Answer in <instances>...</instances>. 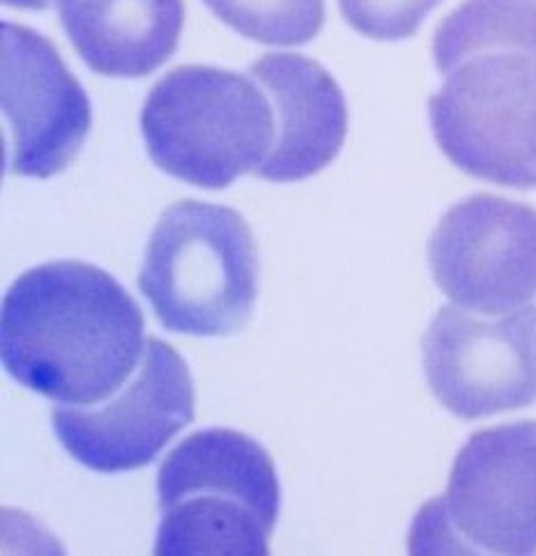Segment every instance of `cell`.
I'll return each instance as SVG.
<instances>
[{
    "instance_id": "1",
    "label": "cell",
    "mask_w": 536,
    "mask_h": 556,
    "mask_svg": "<svg viewBox=\"0 0 536 556\" xmlns=\"http://www.w3.org/2000/svg\"><path fill=\"white\" fill-rule=\"evenodd\" d=\"M144 311L115 278L82 261L24 271L3 296L0 354L18 384L58 405L90 407L144 359Z\"/></svg>"
},
{
    "instance_id": "2",
    "label": "cell",
    "mask_w": 536,
    "mask_h": 556,
    "mask_svg": "<svg viewBox=\"0 0 536 556\" xmlns=\"http://www.w3.org/2000/svg\"><path fill=\"white\" fill-rule=\"evenodd\" d=\"M159 556H267L282 510L272 455L253 437L210 428L187 434L157 476Z\"/></svg>"
},
{
    "instance_id": "3",
    "label": "cell",
    "mask_w": 536,
    "mask_h": 556,
    "mask_svg": "<svg viewBox=\"0 0 536 556\" xmlns=\"http://www.w3.org/2000/svg\"><path fill=\"white\" fill-rule=\"evenodd\" d=\"M258 271L253 232L240 212L180 201L159 216L138 288L169 331L214 339L249 323Z\"/></svg>"
},
{
    "instance_id": "4",
    "label": "cell",
    "mask_w": 536,
    "mask_h": 556,
    "mask_svg": "<svg viewBox=\"0 0 536 556\" xmlns=\"http://www.w3.org/2000/svg\"><path fill=\"white\" fill-rule=\"evenodd\" d=\"M141 131L157 168L220 191L267 159L276 123L255 78L212 65H183L152 86Z\"/></svg>"
},
{
    "instance_id": "5",
    "label": "cell",
    "mask_w": 536,
    "mask_h": 556,
    "mask_svg": "<svg viewBox=\"0 0 536 556\" xmlns=\"http://www.w3.org/2000/svg\"><path fill=\"white\" fill-rule=\"evenodd\" d=\"M412 554H536V421L474 432L447 492L416 515Z\"/></svg>"
},
{
    "instance_id": "6",
    "label": "cell",
    "mask_w": 536,
    "mask_h": 556,
    "mask_svg": "<svg viewBox=\"0 0 536 556\" xmlns=\"http://www.w3.org/2000/svg\"><path fill=\"white\" fill-rule=\"evenodd\" d=\"M445 78L428 121L449 162L476 180L536 189V53L476 51Z\"/></svg>"
},
{
    "instance_id": "7",
    "label": "cell",
    "mask_w": 536,
    "mask_h": 556,
    "mask_svg": "<svg viewBox=\"0 0 536 556\" xmlns=\"http://www.w3.org/2000/svg\"><path fill=\"white\" fill-rule=\"evenodd\" d=\"M426 382L459 419H486L536 403V306L495 320L442 306L422 341Z\"/></svg>"
},
{
    "instance_id": "8",
    "label": "cell",
    "mask_w": 536,
    "mask_h": 556,
    "mask_svg": "<svg viewBox=\"0 0 536 556\" xmlns=\"http://www.w3.org/2000/svg\"><path fill=\"white\" fill-rule=\"evenodd\" d=\"M194 380L173 345L150 336L144 359L111 399L53 409L58 442L92 471L148 467L173 437L194 421Z\"/></svg>"
},
{
    "instance_id": "9",
    "label": "cell",
    "mask_w": 536,
    "mask_h": 556,
    "mask_svg": "<svg viewBox=\"0 0 536 556\" xmlns=\"http://www.w3.org/2000/svg\"><path fill=\"white\" fill-rule=\"evenodd\" d=\"M433 281L465 311L504 315L536 296V210L493 193L456 203L428 240Z\"/></svg>"
},
{
    "instance_id": "10",
    "label": "cell",
    "mask_w": 536,
    "mask_h": 556,
    "mask_svg": "<svg viewBox=\"0 0 536 556\" xmlns=\"http://www.w3.org/2000/svg\"><path fill=\"white\" fill-rule=\"evenodd\" d=\"M5 170L47 180L82 152L92 127L90 99L61 53L33 28L3 24Z\"/></svg>"
},
{
    "instance_id": "11",
    "label": "cell",
    "mask_w": 536,
    "mask_h": 556,
    "mask_svg": "<svg viewBox=\"0 0 536 556\" xmlns=\"http://www.w3.org/2000/svg\"><path fill=\"white\" fill-rule=\"evenodd\" d=\"M267 92L276 134L255 170L270 182H300L339 156L348 134V104L334 76L300 53H267L249 67Z\"/></svg>"
},
{
    "instance_id": "12",
    "label": "cell",
    "mask_w": 536,
    "mask_h": 556,
    "mask_svg": "<svg viewBox=\"0 0 536 556\" xmlns=\"http://www.w3.org/2000/svg\"><path fill=\"white\" fill-rule=\"evenodd\" d=\"M55 10L84 63L111 78L154 74L185 26V0H55Z\"/></svg>"
},
{
    "instance_id": "13",
    "label": "cell",
    "mask_w": 536,
    "mask_h": 556,
    "mask_svg": "<svg viewBox=\"0 0 536 556\" xmlns=\"http://www.w3.org/2000/svg\"><path fill=\"white\" fill-rule=\"evenodd\" d=\"M486 49L536 53V0H465L433 35V61L442 76L465 55Z\"/></svg>"
},
{
    "instance_id": "14",
    "label": "cell",
    "mask_w": 536,
    "mask_h": 556,
    "mask_svg": "<svg viewBox=\"0 0 536 556\" xmlns=\"http://www.w3.org/2000/svg\"><path fill=\"white\" fill-rule=\"evenodd\" d=\"M212 14L253 42L302 47L325 22V0H203Z\"/></svg>"
},
{
    "instance_id": "15",
    "label": "cell",
    "mask_w": 536,
    "mask_h": 556,
    "mask_svg": "<svg viewBox=\"0 0 536 556\" xmlns=\"http://www.w3.org/2000/svg\"><path fill=\"white\" fill-rule=\"evenodd\" d=\"M442 0H339L346 22L364 37L399 42L412 37Z\"/></svg>"
},
{
    "instance_id": "16",
    "label": "cell",
    "mask_w": 536,
    "mask_h": 556,
    "mask_svg": "<svg viewBox=\"0 0 536 556\" xmlns=\"http://www.w3.org/2000/svg\"><path fill=\"white\" fill-rule=\"evenodd\" d=\"M5 5L10 8H16V10H47L51 5V0H3Z\"/></svg>"
}]
</instances>
